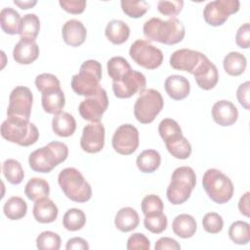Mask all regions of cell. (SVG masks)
<instances>
[{
  "label": "cell",
  "instance_id": "6da1fadb",
  "mask_svg": "<svg viewBox=\"0 0 250 250\" xmlns=\"http://www.w3.org/2000/svg\"><path fill=\"white\" fill-rule=\"evenodd\" d=\"M143 31L148 41H156L165 45L180 43L186 34L184 24L176 18L167 21L151 18L144 23Z\"/></svg>",
  "mask_w": 250,
  "mask_h": 250
},
{
  "label": "cell",
  "instance_id": "7a4b0ae2",
  "mask_svg": "<svg viewBox=\"0 0 250 250\" xmlns=\"http://www.w3.org/2000/svg\"><path fill=\"white\" fill-rule=\"evenodd\" d=\"M68 155V147L62 142H51L29 154L28 164L34 172L50 173L56 166L63 162Z\"/></svg>",
  "mask_w": 250,
  "mask_h": 250
},
{
  "label": "cell",
  "instance_id": "3957f363",
  "mask_svg": "<svg viewBox=\"0 0 250 250\" xmlns=\"http://www.w3.org/2000/svg\"><path fill=\"white\" fill-rule=\"evenodd\" d=\"M58 183L64 195L74 202H87L92 197V188L81 172L73 167L62 169L58 176Z\"/></svg>",
  "mask_w": 250,
  "mask_h": 250
},
{
  "label": "cell",
  "instance_id": "277c9868",
  "mask_svg": "<svg viewBox=\"0 0 250 250\" xmlns=\"http://www.w3.org/2000/svg\"><path fill=\"white\" fill-rule=\"evenodd\" d=\"M1 136L8 142L21 146H29L37 142L39 132L29 120L8 116L1 125Z\"/></svg>",
  "mask_w": 250,
  "mask_h": 250
},
{
  "label": "cell",
  "instance_id": "5b68a950",
  "mask_svg": "<svg viewBox=\"0 0 250 250\" xmlns=\"http://www.w3.org/2000/svg\"><path fill=\"white\" fill-rule=\"evenodd\" d=\"M195 185L196 176L191 167L181 166L176 168L166 190L168 200L173 205L185 203L189 198Z\"/></svg>",
  "mask_w": 250,
  "mask_h": 250
},
{
  "label": "cell",
  "instance_id": "8992f818",
  "mask_svg": "<svg viewBox=\"0 0 250 250\" xmlns=\"http://www.w3.org/2000/svg\"><path fill=\"white\" fill-rule=\"evenodd\" d=\"M102 79V64L96 60L85 61L77 74L71 78V88L79 96L90 97L94 95L100 86Z\"/></svg>",
  "mask_w": 250,
  "mask_h": 250
},
{
  "label": "cell",
  "instance_id": "52a82bcc",
  "mask_svg": "<svg viewBox=\"0 0 250 250\" xmlns=\"http://www.w3.org/2000/svg\"><path fill=\"white\" fill-rule=\"evenodd\" d=\"M202 186L211 200L218 204L229 201L233 195V184L222 171L208 169L202 178Z\"/></svg>",
  "mask_w": 250,
  "mask_h": 250
},
{
  "label": "cell",
  "instance_id": "ba28073f",
  "mask_svg": "<svg viewBox=\"0 0 250 250\" xmlns=\"http://www.w3.org/2000/svg\"><path fill=\"white\" fill-rule=\"evenodd\" d=\"M164 105L163 98L155 89L144 90L134 104V115L142 124L151 123Z\"/></svg>",
  "mask_w": 250,
  "mask_h": 250
},
{
  "label": "cell",
  "instance_id": "9c48e42d",
  "mask_svg": "<svg viewBox=\"0 0 250 250\" xmlns=\"http://www.w3.org/2000/svg\"><path fill=\"white\" fill-rule=\"evenodd\" d=\"M129 55L138 65L146 69H156L163 62L162 51L143 39H138L132 43Z\"/></svg>",
  "mask_w": 250,
  "mask_h": 250
},
{
  "label": "cell",
  "instance_id": "30bf717a",
  "mask_svg": "<svg viewBox=\"0 0 250 250\" xmlns=\"http://www.w3.org/2000/svg\"><path fill=\"white\" fill-rule=\"evenodd\" d=\"M238 0H215L207 3L203 10V18L211 26H219L227 21L229 17L238 12Z\"/></svg>",
  "mask_w": 250,
  "mask_h": 250
},
{
  "label": "cell",
  "instance_id": "8fae6325",
  "mask_svg": "<svg viewBox=\"0 0 250 250\" xmlns=\"http://www.w3.org/2000/svg\"><path fill=\"white\" fill-rule=\"evenodd\" d=\"M33 95L29 88L25 86H17L9 96V105L7 116L20 117L29 120Z\"/></svg>",
  "mask_w": 250,
  "mask_h": 250
},
{
  "label": "cell",
  "instance_id": "7c38bea8",
  "mask_svg": "<svg viewBox=\"0 0 250 250\" xmlns=\"http://www.w3.org/2000/svg\"><path fill=\"white\" fill-rule=\"evenodd\" d=\"M107 106V94L104 88L100 87L94 95L87 97L80 103L78 109L83 119L91 122H100Z\"/></svg>",
  "mask_w": 250,
  "mask_h": 250
},
{
  "label": "cell",
  "instance_id": "4fadbf2b",
  "mask_svg": "<svg viewBox=\"0 0 250 250\" xmlns=\"http://www.w3.org/2000/svg\"><path fill=\"white\" fill-rule=\"evenodd\" d=\"M146 76L137 70L131 69L117 81L112 82V90L118 99H128L137 93L146 90Z\"/></svg>",
  "mask_w": 250,
  "mask_h": 250
},
{
  "label": "cell",
  "instance_id": "5bb4252c",
  "mask_svg": "<svg viewBox=\"0 0 250 250\" xmlns=\"http://www.w3.org/2000/svg\"><path fill=\"white\" fill-rule=\"evenodd\" d=\"M113 149L122 155H130L139 146V131L132 124H122L114 132L111 140Z\"/></svg>",
  "mask_w": 250,
  "mask_h": 250
},
{
  "label": "cell",
  "instance_id": "9a60e30c",
  "mask_svg": "<svg viewBox=\"0 0 250 250\" xmlns=\"http://www.w3.org/2000/svg\"><path fill=\"white\" fill-rule=\"evenodd\" d=\"M104 127L101 122H92L83 128L80 139L81 148L88 153L100 152L104 146Z\"/></svg>",
  "mask_w": 250,
  "mask_h": 250
},
{
  "label": "cell",
  "instance_id": "2e32d148",
  "mask_svg": "<svg viewBox=\"0 0 250 250\" xmlns=\"http://www.w3.org/2000/svg\"><path fill=\"white\" fill-rule=\"evenodd\" d=\"M206 56L198 51L190 49H180L172 53L170 57V65L177 70L194 73L200 62Z\"/></svg>",
  "mask_w": 250,
  "mask_h": 250
},
{
  "label": "cell",
  "instance_id": "e0dca14e",
  "mask_svg": "<svg viewBox=\"0 0 250 250\" xmlns=\"http://www.w3.org/2000/svg\"><path fill=\"white\" fill-rule=\"evenodd\" d=\"M196 84L203 90L213 89L219 80V72L216 65L205 57L192 74Z\"/></svg>",
  "mask_w": 250,
  "mask_h": 250
},
{
  "label": "cell",
  "instance_id": "ac0fdd59",
  "mask_svg": "<svg viewBox=\"0 0 250 250\" xmlns=\"http://www.w3.org/2000/svg\"><path fill=\"white\" fill-rule=\"evenodd\" d=\"M211 114L214 121L223 127L234 124L238 118V110L236 106L227 100L216 102L212 106Z\"/></svg>",
  "mask_w": 250,
  "mask_h": 250
},
{
  "label": "cell",
  "instance_id": "d6986e66",
  "mask_svg": "<svg viewBox=\"0 0 250 250\" xmlns=\"http://www.w3.org/2000/svg\"><path fill=\"white\" fill-rule=\"evenodd\" d=\"M62 36L65 44L71 47H78L84 43L87 30L80 21L72 19L62 25Z\"/></svg>",
  "mask_w": 250,
  "mask_h": 250
},
{
  "label": "cell",
  "instance_id": "ffe728a7",
  "mask_svg": "<svg viewBox=\"0 0 250 250\" xmlns=\"http://www.w3.org/2000/svg\"><path fill=\"white\" fill-rule=\"evenodd\" d=\"M38 56L39 47L35 40L21 38L13 50V58L20 64H29L36 61Z\"/></svg>",
  "mask_w": 250,
  "mask_h": 250
},
{
  "label": "cell",
  "instance_id": "44dd1931",
  "mask_svg": "<svg viewBox=\"0 0 250 250\" xmlns=\"http://www.w3.org/2000/svg\"><path fill=\"white\" fill-rule=\"evenodd\" d=\"M164 88L168 96L175 101L186 99L190 92L189 81L185 76L178 74L169 75L164 82Z\"/></svg>",
  "mask_w": 250,
  "mask_h": 250
},
{
  "label": "cell",
  "instance_id": "7402d4cb",
  "mask_svg": "<svg viewBox=\"0 0 250 250\" xmlns=\"http://www.w3.org/2000/svg\"><path fill=\"white\" fill-rule=\"evenodd\" d=\"M33 217L41 224H49L56 221L59 209L53 200L44 197L35 201L33 205Z\"/></svg>",
  "mask_w": 250,
  "mask_h": 250
},
{
  "label": "cell",
  "instance_id": "603a6c76",
  "mask_svg": "<svg viewBox=\"0 0 250 250\" xmlns=\"http://www.w3.org/2000/svg\"><path fill=\"white\" fill-rule=\"evenodd\" d=\"M41 104L43 109L50 114L62 111L65 104V98L61 88H54L42 93Z\"/></svg>",
  "mask_w": 250,
  "mask_h": 250
},
{
  "label": "cell",
  "instance_id": "cb8c5ba5",
  "mask_svg": "<svg viewBox=\"0 0 250 250\" xmlns=\"http://www.w3.org/2000/svg\"><path fill=\"white\" fill-rule=\"evenodd\" d=\"M52 129L56 135L66 138L73 135L75 132L76 121L70 113L66 111H61L54 114L52 120Z\"/></svg>",
  "mask_w": 250,
  "mask_h": 250
},
{
  "label": "cell",
  "instance_id": "d4e9b609",
  "mask_svg": "<svg viewBox=\"0 0 250 250\" xmlns=\"http://www.w3.org/2000/svg\"><path fill=\"white\" fill-rule=\"evenodd\" d=\"M139 223V214L131 207H123L119 209L114 218L115 227L122 232H129L135 229Z\"/></svg>",
  "mask_w": 250,
  "mask_h": 250
},
{
  "label": "cell",
  "instance_id": "484cf974",
  "mask_svg": "<svg viewBox=\"0 0 250 250\" xmlns=\"http://www.w3.org/2000/svg\"><path fill=\"white\" fill-rule=\"evenodd\" d=\"M104 34L112 44L120 45L128 40L130 27L123 21L112 20L106 24Z\"/></svg>",
  "mask_w": 250,
  "mask_h": 250
},
{
  "label": "cell",
  "instance_id": "4316f807",
  "mask_svg": "<svg viewBox=\"0 0 250 250\" xmlns=\"http://www.w3.org/2000/svg\"><path fill=\"white\" fill-rule=\"evenodd\" d=\"M195 219L188 214L178 215L172 223V229L181 238H189L196 231Z\"/></svg>",
  "mask_w": 250,
  "mask_h": 250
},
{
  "label": "cell",
  "instance_id": "83f0119b",
  "mask_svg": "<svg viewBox=\"0 0 250 250\" xmlns=\"http://www.w3.org/2000/svg\"><path fill=\"white\" fill-rule=\"evenodd\" d=\"M21 18L13 8H3L0 12V24L2 30L10 35L20 33Z\"/></svg>",
  "mask_w": 250,
  "mask_h": 250
},
{
  "label": "cell",
  "instance_id": "f1b7e54d",
  "mask_svg": "<svg viewBox=\"0 0 250 250\" xmlns=\"http://www.w3.org/2000/svg\"><path fill=\"white\" fill-rule=\"evenodd\" d=\"M161 163V156L155 149H146L142 151L136 160L139 170L143 173H153Z\"/></svg>",
  "mask_w": 250,
  "mask_h": 250
},
{
  "label": "cell",
  "instance_id": "f546056e",
  "mask_svg": "<svg viewBox=\"0 0 250 250\" xmlns=\"http://www.w3.org/2000/svg\"><path fill=\"white\" fill-rule=\"evenodd\" d=\"M24 193L31 201L48 197L50 194V186L48 182L41 178H31L24 187Z\"/></svg>",
  "mask_w": 250,
  "mask_h": 250
},
{
  "label": "cell",
  "instance_id": "4dcf8cb0",
  "mask_svg": "<svg viewBox=\"0 0 250 250\" xmlns=\"http://www.w3.org/2000/svg\"><path fill=\"white\" fill-rule=\"evenodd\" d=\"M246 58L238 52H230L224 58L223 66L225 71L231 76L242 74L246 68Z\"/></svg>",
  "mask_w": 250,
  "mask_h": 250
},
{
  "label": "cell",
  "instance_id": "1f68e13d",
  "mask_svg": "<svg viewBox=\"0 0 250 250\" xmlns=\"http://www.w3.org/2000/svg\"><path fill=\"white\" fill-rule=\"evenodd\" d=\"M3 212L9 220H21L26 215L27 204L21 197L12 196L4 203Z\"/></svg>",
  "mask_w": 250,
  "mask_h": 250
},
{
  "label": "cell",
  "instance_id": "d6a6232c",
  "mask_svg": "<svg viewBox=\"0 0 250 250\" xmlns=\"http://www.w3.org/2000/svg\"><path fill=\"white\" fill-rule=\"evenodd\" d=\"M169 153L177 159H187L191 154V146L183 135L165 142Z\"/></svg>",
  "mask_w": 250,
  "mask_h": 250
},
{
  "label": "cell",
  "instance_id": "836d02e7",
  "mask_svg": "<svg viewBox=\"0 0 250 250\" xmlns=\"http://www.w3.org/2000/svg\"><path fill=\"white\" fill-rule=\"evenodd\" d=\"M40 30V21L35 14H26L21 18L20 36L22 39L35 40Z\"/></svg>",
  "mask_w": 250,
  "mask_h": 250
},
{
  "label": "cell",
  "instance_id": "e575fe53",
  "mask_svg": "<svg viewBox=\"0 0 250 250\" xmlns=\"http://www.w3.org/2000/svg\"><path fill=\"white\" fill-rule=\"evenodd\" d=\"M229 236L238 245H245L250 241V226L244 221L233 222L229 229Z\"/></svg>",
  "mask_w": 250,
  "mask_h": 250
},
{
  "label": "cell",
  "instance_id": "d590c367",
  "mask_svg": "<svg viewBox=\"0 0 250 250\" xmlns=\"http://www.w3.org/2000/svg\"><path fill=\"white\" fill-rule=\"evenodd\" d=\"M86 224L85 213L81 209L70 208L62 217V226L69 231L81 229Z\"/></svg>",
  "mask_w": 250,
  "mask_h": 250
},
{
  "label": "cell",
  "instance_id": "8d00e7d4",
  "mask_svg": "<svg viewBox=\"0 0 250 250\" xmlns=\"http://www.w3.org/2000/svg\"><path fill=\"white\" fill-rule=\"evenodd\" d=\"M2 172L4 177L12 185H19L24 178V172L21 164L16 159H7L3 162Z\"/></svg>",
  "mask_w": 250,
  "mask_h": 250
},
{
  "label": "cell",
  "instance_id": "74e56055",
  "mask_svg": "<svg viewBox=\"0 0 250 250\" xmlns=\"http://www.w3.org/2000/svg\"><path fill=\"white\" fill-rule=\"evenodd\" d=\"M107 73L112 81H117L132 68L130 63L123 57H112L106 64Z\"/></svg>",
  "mask_w": 250,
  "mask_h": 250
},
{
  "label": "cell",
  "instance_id": "f35d334b",
  "mask_svg": "<svg viewBox=\"0 0 250 250\" xmlns=\"http://www.w3.org/2000/svg\"><path fill=\"white\" fill-rule=\"evenodd\" d=\"M167 217L163 212L150 213L145 215L144 225L145 228L152 233H161L167 228Z\"/></svg>",
  "mask_w": 250,
  "mask_h": 250
},
{
  "label": "cell",
  "instance_id": "ab89813d",
  "mask_svg": "<svg viewBox=\"0 0 250 250\" xmlns=\"http://www.w3.org/2000/svg\"><path fill=\"white\" fill-rule=\"evenodd\" d=\"M120 4H121V9L123 13L133 19H138L143 17L149 9V5L147 4V2L143 0H140V1L122 0Z\"/></svg>",
  "mask_w": 250,
  "mask_h": 250
},
{
  "label": "cell",
  "instance_id": "60d3db41",
  "mask_svg": "<svg viewBox=\"0 0 250 250\" xmlns=\"http://www.w3.org/2000/svg\"><path fill=\"white\" fill-rule=\"evenodd\" d=\"M158 133L164 143L183 135L180 125L172 118H164L160 121L158 125Z\"/></svg>",
  "mask_w": 250,
  "mask_h": 250
},
{
  "label": "cell",
  "instance_id": "b9f144b4",
  "mask_svg": "<svg viewBox=\"0 0 250 250\" xmlns=\"http://www.w3.org/2000/svg\"><path fill=\"white\" fill-rule=\"evenodd\" d=\"M61 242L60 235L50 230L41 232L36 238V246L40 250H59Z\"/></svg>",
  "mask_w": 250,
  "mask_h": 250
},
{
  "label": "cell",
  "instance_id": "7bdbcfd3",
  "mask_svg": "<svg viewBox=\"0 0 250 250\" xmlns=\"http://www.w3.org/2000/svg\"><path fill=\"white\" fill-rule=\"evenodd\" d=\"M202 226L205 231L209 233H219L224 227V221L221 215L216 212H209L202 219Z\"/></svg>",
  "mask_w": 250,
  "mask_h": 250
},
{
  "label": "cell",
  "instance_id": "ee69618b",
  "mask_svg": "<svg viewBox=\"0 0 250 250\" xmlns=\"http://www.w3.org/2000/svg\"><path fill=\"white\" fill-rule=\"evenodd\" d=\"M141 208L144 215L150 213L163 212L164 204L162 199L156 194H148L144 197L141 203Z\"/></svg>",
  "mask_w": 250,
  "mask_h": 250
},
{
  "label": "cell",
  "instance_id": "f6af8a7d",
  "mask_svg": "<svg viewBox=\"0 0 250 250\" xmlns=\"http://www.w3.org/2000/svg\"><path fill=\"white\" fill-rule=\"evenodd\" d=\"M35 86L37 90L42 94L43 92L54 89V88H61L60 80L57 76L51 73H41L36 76L35 78Z\"/></svg>",
  "mask_w": 250,
  "mask_h": 250
},
{
  "label": "cell",
  "instance_id": "bcb514c9",
  "mask_svg": "<svg viewBox=\"0 0 250 250\" xmlns=\"http://www.w3.org/2000/svg\"><path fill=\"white\" fill-rule=\"evenodd\" d=\"M184 1L182 0H161L157 3L158 12L164 16L174 18L182 11Z\"/></svg>",
  "mask_w": 250,
  "mask_h": 250
},
{
  "label": "cell",
  "instance_id": "7dc6e473",
  "mask_svg": "<svg viewBox=\"0 0 250 250\" xmlns=\"http://www.w3.org/2000/svg\"><path fill=\"white\" fill-rule=\"evenodd\" d=\"M126 248L128 250H149L150 241L144 233L136 232L129 236Z\"/></svg>",
  "mask_w": 250,
  "mask_h": 250
},
{
  "label": "cell",
  "instance_id": "c3c4849f",
  "mask_svg": "<svg viewBox=\"0 0 250 250\" xmlns=\"http://www.w3.org/2000/svg\"><path fill=\"white\" fill-rule=\"evenodd\" d=\"M59 4L65 12L73 15L83 13L86 8L85 0H61Z\"/></svg>",
  "mask_w": 250,
  "mask_h": 250
},
{
  "label": "cell",
  "instance_id": "681fc988",
  "mask_svg": "<svg viewBox=\"0 0 250 250\" xmlns=\"http://www.w3.org/2000/svg\"><path fill=\"white\" fill-rule=\"evenodd\" d=\"M235 42L238 47L248 49L250 46V24L249 22L243 23L236 31Z\"/></svg>",
  "mask_w": 250,
  "mask_h": 250
},
{
  "label": "cell",
  "instance_id": "f907efd6",
  "mask_svg": "<svg viewBox=\"0 0 250 250\" xmlns=\"http://www.w3.org/2000/svg\"><path fill=\"white\" fill-rule=\"evenodd\" d=\"M249 93H250V82L249 81H246V82L240 84L236 90V97H237L239 104L247 110L250 108Z\"/></svg>",
  "mask_w": 250,
  "mask_h": 250
},
{
  "label": "cell",
  "instance_id": "816d5d0a",
  "mask_svg": "<svg viewBox=\"0 0 250 250\" xmlns=\"http://www.w3.org/2000/svg\"><path fill=\"white\" fill-rule=\"evenodd\" d=\"M155 250H180L181 245L175 240L174 238L171 237H160L154 245Z\"/></svg>",
  "mask_w": 250,
  "mask_h": 250
},
{
  "label": "cell",
  "instance_id": "f5cc1de1",
  "mask_svg": "<svg viewBox=\"0 0 250 250\" xmlns=\"http://www.w3.org/2000/svg\"><path fill=\"white\" fill-rule=\"evenodd\" d=\"M66 250H88L89 245L82 237H72L67 240L65 245Z\"/></svg>",
  "mask_w": 250,
  "mask_h": 250
},
{
  "label": "cell",
  "instance_id": "db71d44e",
  "mask_svg": "<svg viewBox=\"0 0 250 250\" xmlns=\"http://www.w3.org/2000/svg\"><path fill=\"white\" fill-rule=\"evenodd\" d=\"M249 192L246 191L239 199L238 202V209L240 213L246 217H249L250 213V207H249Z\"/></svg>",
  "mask_w": 250,
  "mask_h": 250
},
{
  "label": "cell",
  "instance_id": "11a10c76",
  "mask_svg": "<svg viewBox=\"0 0 250 250\" xmlns=\"http://www.w3.org/2000/svg\"><path fill=\"white\" fill-rule=\"evenodd\" d=\"M14 3L17 6H19L21 9L27 10V9H30V8L34 7L37 4V1H35V0H33V1H30V0H27V1H17V0H15Z\"/></svg>",
  "mask_w": 250,
  "mask_h": 250
}]
</instances>
